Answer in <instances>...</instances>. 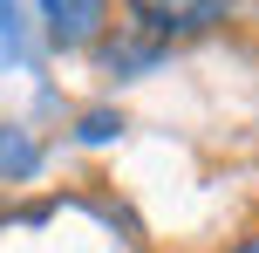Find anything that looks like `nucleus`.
<instances>
[{"mask_svg":"<svg viewBox=\"0 0 259 253\" xmlns=\"http://www.w3.org/2000/svg\"><path fill=\"white\" fill-rule=\"evenodd\" d=\"M130 14L157 34H205L225 14V0H130Z\"/></svg>","mask_w":259,"mask_h":253,"instance_id":"nucleus-1","label":"nucleus"},{"mask_svg":"<svg viewBox=\"0 0 259 253\" xmlns=\"http://www.w3.org/2000/svg\"><path fill=\"white\" fill-rule=\"evenodd\" d=\"M103 14H109V0H41V21H48V41H55V48L96 41V34H103Z\"/></svg>","mask_w":259,"mask_h":253,"instance_id":"nucleus-2","label":"nucleus"},{"mask_svg":"<svg viewBox=\"0 0 259 253\" xmlns=\"http://www.w3.org/2000/svg\"><path fill=\"white\" fill-rule=\"evenodd\" d=\"M232 253H259V240H246V246H232Z\"/></svg>","mask_w":259,"mask_h":253,"instance_id":"nucleus-3","label":"nucleus"}]
</instances>
